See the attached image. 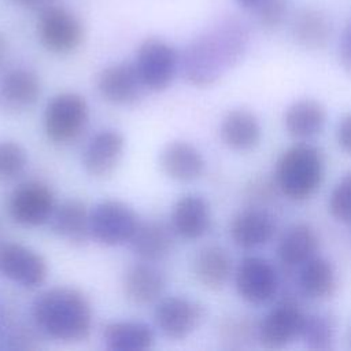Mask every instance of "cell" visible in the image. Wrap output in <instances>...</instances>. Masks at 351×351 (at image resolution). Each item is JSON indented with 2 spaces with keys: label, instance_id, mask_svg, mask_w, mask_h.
<instances>
[{
  "label": "cell",
  "instance_id": "1",
  "mask_svg": "<svg viewBox=\"0 0 351 351\" xmlns=\"http://www.w3.org/2000/svg\"><path fill=\"white\" fill-rule=\"evenodd\" d=\"M247 45V33L237 21H225L202 34L185 51L184 69L188 80L199 86L211 85L236 64Z\"/></svg>",
  "mask_w": 351,
  "mask_h": 351
},
{
  "label": "cell",
  "instance_id": "2",
  "mask_svg": "<svg viewBox=\"0 0 351 351\" xmlns=\"http://www.w3.org/2000/svg\"><path fill=\"white\" fill-rule=\"evenodd\" d=\"M36 326L59 341L85 340L92 329V307L75 288L56 287L40 293L32 306Z\"/></svg>",
  "mask_w": 351,
  "mask_h": 351
},
{
  "label": "cell",
  "instance_id": "3",
  "mask_svg": "<svg viewBox=\"0 0 351 351\" xmlns=\"http://www.w3.org/2000/svg\"><path fill=\"white\" fill-rule=\"evenodd\" d=\"M325 159L319 148L300 141L287 148L276 163L274 181L278 191L293 202L311 197L321 186Z\"/></svg>",
  "mask_w": 351,
  "mask_h": 351
},
{
  "label": "cell",
  "instance_id": "4",
  "mask_svg": "<svg viewBox=\"0 0 351 351\" xmlns=\"http://www.w3.org/2000/svg\"><path fill=\"white\" fill-rule=\"evenodd\" d=\"M88 122V104L77 93L53 96L44 112V130L53 143L64 144L75 140Z\"/></svg>",
  "mask_w": 351,
  "mask_h": 351
},
{
  "label": "cell",
  "instance_id": "5",
  "mask_svg": "<svg viewBox=\"0 0 351 351\" xmlns=\"http://www.w3.org/2000/svg\"><path fill=\"white\" fill-rule=\"evenodd\" d=\"M134 66L144 88L163 90L177 73L178 53L160 38H147L138 47Z\"/></svg>",
  "mask_w": 351,
  "mask_h": 351
},
{
  "label": "cell",
  "instance_id": "6",
  "mask_svg": "<svg viewBox=\"0 0 351 351\" xmlns=\"http://www.w3.org/2000/svg\"><path fill=\"white\" fill-rule=\"evenodd\" d=\"M90 236L99 243L118 245L130 241L138 221L134 210L119 200H103L89 214Z\"/></svg>",
  "mask_w": 351,
  "mask_h": 351
},
{
  "label": "cell",
  "instance_id": "7",
  "mask_svg": "<svg viewBox=\"0 0 351 351\" xmlns=\"http://www.w3.org/2000/svg\"><path fill=\"white\" fill-rule=\"evenodd\" d=\"M37 33L41 44L55 53H69L84 40V27L80 19L59 5L48 7L41 12Z\"/></svg>",
  "mask_w": 351,
  "mask_h": 351
},
{
  "label": "cell",
  "instance_id": "8",
  "mask_svg": "<svg viewBox=\"0 0 351 351\" xmlns=\"http://www.w3.org/2000/svg\"><path fill=\"white\" fill-rule=\"evenodd\" d=\"M55 207L52 189L40 181L22 182L8 199L11 218L23 226H38L48 222Z\"/></svg>",
  "mask_w": 351,
  "mask_h": 351
},
{
  "label": "cell",
  "instance_id": "9",
  "mask_svg": "<svg viewBox=\"0 0 351 351\" xmlns=\"http://www.w3.org/2000/svg\"><path fill=\"white\" fill-rule=\"evenodd\" d=\"M234 284L239 296L250 304H263L273 299L278 288V274L274 266L261 256H245L240 261Z\"/></svg>",
  "mask_w": 351,
  "mask_h": 351
},
{
  "label": "cell",
  "instance_id": "10",
  "mask_svg": "<svg viewBox=\"0 0 351 351\" xmlns=\"http://www.w3.org/2000/svg\"><path fill=\"white\" fill-rule=\"evenodd\" d=\"M204 307L185 296H169L160 299L155 307L156 326L169 339L182 340L199 328L204 319Z\"/></svg>",
  "mask_w": 351,
  "mask_h": 351
},
{
  "label": "cell",
  "instance_id": "11",
  "mask_svg": "<svg viewBox=\"0 0 351 351\" xmlns=\"http://www.w3.org/2000/svg\"><path fill=\"white\" fill-rule=\"evenodd\" d=\"M306 314L292 300L274 306L258 324V340L262 347L280 350L300 337Z\"/></svg>",
  "mask_w": 351,
  "mask_h": 351
},
{
  "label": "cell",
  "instance_id": "12",
  "mask_svg": "<svg viewBox=\"0 0 351 351\" xmlns=\"http://www.w3.org/2000/svg\"><path fill=\"white\" fill-rule=\"evenodd\" d=\"M0 273L25 288H36L45 281L48 266L32 248L19 243H7L0 247Z\"/></svg>",
  "mask_w": 351,
  "mask_h": 351
},
{
  "label": "cell",
  "instance_id": "13",
  "mask_svg": "<svg viewBox=\"0 0 351 351\" xmlns=\"http://www.w3.org/2000/svg\"><path fill=\"white\" fill-rule=\"evenodd\" d=\"M97 90L112 104L128 106L134 103L144 86L134 63H115L101 70L97 77Z\"/></svg>",
  "mask_w": 351,
  "mask_h": 351
},
{
  "label": "cell",
  "instance_id": "14",
  "mask_svg": "<svg viewBox=\"0 0 351 351\" xmlns=\"http://www.w3.org/2000/svg\"><path fill=\"white\" fill-rule=\"evenodd\" d=\"M232 241L244 250H252L267 244L276 233V222L271 214L259 207H248L239 211L229 228Z\"/></svg>",
  "mask_w": 351,
  "mask_h": 351
},
{
  "label": "cell",
  "instance_id": "15",
  "mask_svg": "<svg viewBox=\"0 0 351 351\" xmlns=\"http://www.w3.org/2000/svg\"><path fill=\"white\" fill-rule=\"evenodd\" d=\"M125 148L123 136L117 130H101L88 143L82 163L88 174L104 178L118 167Z\"/></svg>",
  "mask_w": 351,
  "mask_h": 351
},
{
  "label": "cell",
  "instance_id": "16",
  "mask_svg": "<svg viewBox=\"0 0 351 351\" xmlns=\"http://www.w3.org/2000/svg\"><path fill=\"white\" fill-rule=\"evenodd\" d=\"M211 225V211L207 200L196 193L182 195L171 213V228L185 240H196L204 236Z\"/></svg>",
  "mask_w": 351,
  "mask_h": 351
},
{
  "label": "cell",
  "instance_id": "17",
  "mask_svg": "<svg viewBox=\"0 0 351 351\" xmlns=\"http://www.w3.org/2000/svg\"><path fill=\"white\" fill-rule=\"evenodd\" d=\"M162 171L171 180L191 182L204 173V158L200 151L186 141H171L160 152Z\"/></svg>",
  "mask_w": 351,
  "mask_h": 351
},
{
  "label": "cell",
  "instance_id": "18",
  "mask_svg": "<svg viewBox=\"0 0 351 351\" xmlns=\"http://www.w3.org/2000/svg\"><path fill=\"white\" fill-rule=\"evenodd\" d=\"M222 143L233 151H250L262 138V128L258 117L247 108L230 110L219 128Z\"/></svg>",
  "mask_w": 351,
  "mask_h": 351
},
{
  "label": "cell",
  "instance_id": "19",
  "mask_svg": "<svg viewBox=\"0 0 351 351\" xmlns=\"http://www.w3.org/2000/svg\"><path fill=\"white\" fill-rule=\"evenodd\" d=\"M166 287L165 274L151 262H140L128 269L123 277L125 296L134 304L156 302Z\"/></svg>",
  "mask_w": 351,
  "mask_h": 351
},
{
  "label": "cell",
  "instance_id": "20",
  "mask_svg": "<svg viewBox=\"0 0 351 351\" xmlns=\"http://www.w3.org/2000/svg\"><path fill=\"white\" fill-rule=\"evenodd\" d=\"M326 123L325 107L314 99H300L293 101L284 114V128L287 133L299 141L318 136Z\"/></svg>",
  "mask_w": 351,
  "mask_h": 351
},
{
  "label": "cell",
  "instance_id": "21",
  "mask_svg": "<svg viewBox=\"0 0 351 351\" xmlns=\"http://www.w3.org/2000/svg\"><path fill=\"white\" fill-rule=\"evenodd\" d=\"M89 214L82 202L70 199L55 207L48 222L56 236L70 244L82 245L90 236Z\"/></svg>",
  "mask_w": 351,
  "mask_h": 351
},
{
  "label": "cell",
  "instance_id": "22",
  "mask_svg": "<svg viewBox=\"0 0 351 351\" xmlns=\"http://www.w3.org/2000/svg\"><path fill=\"white\" fill-rule=\"evenodd\" d=\"M319 240L315 230L304 222L291 225L281 236L277 255L282 265L288 267L302 266L315 256Z\"/></svg>",
  "mask_w": 351,
  "mask_h": 351
},
{
  "label": "cell",
  "instance_id": "23",
  "mask_svg": "<svg viewBox=\"0 0 351 351\" xmlns=\"http://www.w3.org/2000/svg\"><path fill=\"white\" fill-rule=\"evenodd\" d=\"M193 274L207 289L218 291L225 287L232 274V258L221 245H206L193 259Z\"/></svg>",
  "mask_w": 351,
  "mask_h": 351
},
{
  "label": "cell",
  "instance_id": "24",
  "mask_svg": "<svg viewBox=\"0 0 351 351\" xmlns=\"http://www.w3.org/2000/svg\"><path fill=\"white\" fill-rule=\"evenodd\" d=\"M299 289L310 300H326L337 288L333 265L321 256H313L300 266L298 276Z\"/></svg>",
  "mask_w": 351,
  "mask_h": 351
},
{
  "label": "cell",
  "instance_id": "25",
  "mask_svg": "<svg viewBox=\"0 0 351 351\" xmlns=\"http://www.w3.org/2000/svg\"><path fill=\"white\" fill-rule=\"evenodd\" d=\"M173 233L162 222L138 223L130 239L133 252L144 262H158L166 258L173 250Z\"/></svg>",
  "mask_w": 351,
  "mask_h": 351
},
{
  "label": "cell",
  "instance_id": "26",
  "mask_svg": "<svg viewBox=\"0 0 351 351\" xmlns=\"http://www.w3.org/2000/svg\"><path fill=\"white\" fill-rule=\"evenodd\" d=\"M103 340L114 351H143L152 347L155 336L147 324L118 321L104 328Z\"/></svg>",
  "mask_w": 351,
  "mask_h": 351
},
{
  "label": "cell",
  "instance_id": "27",
  "mask_svg": "<svg viewBox=\"0 0 351 351\" xmlns=\"http://www.w3.org/2000/svg\"><path fill=\"white\" fill-rule=\"evenodd\" d=\"M40 93V80L30 70L14 69L0 80V99L8 107H29L37 101Z\"/></svg>",
  "mask_w": 351,
  "mask_h": 351
},
{
  "label": "cell",
  "instance_id": "28",
  "mask_svg": "<svg viewBox=\"0 0 351 351\" xmlns=\"http://www.w3.org/2000/svg\"><path fill=\"white\" fill-rule=\"evenodd\" d=\"M330 22L317 8H302L293 18L292 36L306 49H321L330 38Z\"/></svg>",
  "mask_w": 351,
  "mask_h": 351
},
{
  "label": "cell",
  "instance_id": "29",
  "mask_svg": "<svg viewBox=\"0 0 351 351\" xmlns=\"http://www.w3.org/2000/svg\"><path fill=\"white\" fill-rule=\"evenodd\" d=\"M304 344L311 350H329L335 339V319L329 314L306 315L303 330Z\"/></svg>",
  "mask_w": 351,
  "mask_h": 351
},
{
  "label": "cell",
  "instance_id": "30",
  "mask_svg": "<svg viewBox=\"0 0 351 351\" xmlns=\"http://www.w3.org/2000/svg\"><path fill=\"white\" fill-rule=\"evenodd\" d=\"M221 340L229 348H243L251 340H258V324L250 317H228L218 328Z\"/></svg>",
  "mask_w": 351,
  "mask_h": 351
},
{
  "label": "cell",
  "instance_id": "31",
  "mask_svg": "<svg viewBox=\"0 0 351 351\" xmlns=\"http://www.w3.org/2000/svg\"><path fill=\"white\" fill-rule=\"evenodd\" d=\"M328 208L336 221L351 223V171H347L333 186Z\"/></svg>",
  "mask_w": 351,
  "mask_h": 351
},
{
  "label": "cell",
  "instance_id": "32",
  "mask_svg": "<svg viewBox=\"0 0 351 351\" xmlns=\"http://www.w3.org/2000/svg\"><path fill=\"white\" fill-rule=\"evenodd\" d=\"M27 156L22 145L14 141L0 143V180H14L26 167Z\"/></svg>",
  "mask_w": 351,
  "mask_h": 351
},
{
  "label": "cell",
  "instance_id": "33",
  "mask_svg": "<svg viewBox=\"0 0 351 351\" xmlns=\"http://www.w3.org/2000/svg\"><path fill=\"white\" fill-rule=\"evenodd\" d=\"M258 22L262 27L277 29L287 15V0H263L256 8Z\"/></svg>",
  "mask_w": 351,
  "mask_h": 351
},
{
  "label": "cell",
  "instance_id": "34",
  "mask_svg": "<svg viewBox=\"0 0 351 351\" xmlns=\"http://www.w3.org/2000/svg\"><path fill=\"white\" fill-rule=\"evenodd\" d=\"M277 185L274 180L266 177H256L251 180V182L245 188L247 197L255 203H265L273 199Z\"/></svg>",
  "mask_w": 351,
  "mask_h": 351
},
{
  "label": "cell",
  "instance_id": "35",
  "mask_svg": "<svg viewBox=\"0 0 351 351\" xmlns=\"http://www.w3.org/2000/svg\"><path fill=\"white\" fill-rule=\"evenodd\" d=\"M336 140L340 149L351 155V112L340 119L336 129Z\"/></svg>",
  "mask_w": 351,
  "mask_h": 351
},
{
  "label": "cell",
  "instance_id": "36",
  "mask_svg": "<svg viewBox=\"0 0 351 351\" xmlns=\"http://www.w3.org/2000/svg\"><path fill=\"white\" fill-rule=\"evenodd\" d=\"M339 58L343 69L351 74V23L346 27L340 38Z\"/></svg>",
  "mask_w": 351,
  "mask_h": 351
},
{
  "label": "cell",
  "instance_id": "37",
  "mask_svg": "<svg viewBox=\"0 0 351 351\" xmlns=\"http://www.w3.org/2000/svg\"><path fill=\"white\" fill-rule=\"evenodd\" d=\"M243 8L247 10H255L263 0H236Z\"/></svg>",
  "mask_w": 351,
  "mask_h": 351
},
{
  "label": "cell",
  "instance_id": "38",
  "mask_svg": "<svg viewBox=\"0 0 351 351\" xmlns=\"http://www.w3.org/2000/svg\"><path fill=\"white\" fill-rule=\"evenodd\" d=\"M7 51H8V44L7 40L3 34H0V64L4 62L5 56H7Z\"/></svg>",
  "mask_w": 351,
  "mask_h": 351
},
{
  "label": "cell",
  "instance_id": "39",
  "mask_svg": "<svg viewBox=\"0 0 351 351\" xmlns=\"http://www.w3.org/2000/svg\"><path fill=\"white\" fill-rule=\"evenodd\" d=\"M15 1H18V3H36L38 0H15Z\"/></svg>",
  "mask_w": 351,
  "mask_h": 351
}]
</instances>
